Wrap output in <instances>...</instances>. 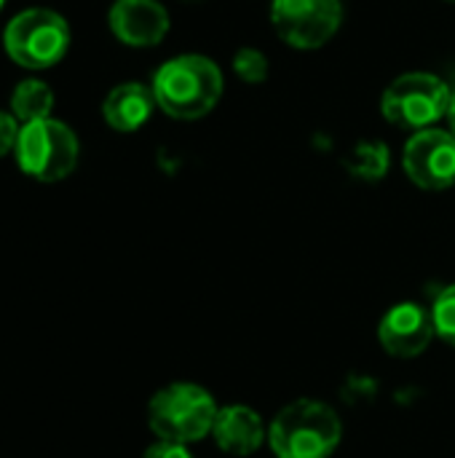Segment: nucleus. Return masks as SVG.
I'll return each mask as SVG.
<instances>
[{"label":"nucleus","mask_w":455,"mask_h":458,"mask_svg":"<svg viewBox=\"0 0 455 458\" xmlns=\"http://www.w3.org/2000/svg\"><path fill=\"white\" fill-rule=\"evenodd\" d=\"M156 105L180 121H196L215 110L223 97L220 67L201 54H182L164 62L153 78Z\"/></svg>","instance_id":"nucleus-1"},{"label":"nucleus","mask_w":455,"mask_h":458,"mask_svg":"<svg viewBox=\"0 0 455 458\" xmlns=\"http://www.w3.org/2000/svg\"><path fill=\"white\" fill-rule=\"evenodd\" d=\"M338 413L316 400H295L276 413L268 443L276 458H330L341 445Z\"/></svg>","instance_id":"nucleus-2"},{"label":"nucleus","mask_w":455,"mask_h":458,"mask_svg":"<svg viewBox=\"0 0 455 458\" xmlns=\"http://www.w3.org/2000/svg\"><path fill=\"white\" fill-rule=\"evenodd\" d=\"M217 405L204 386L169 384L153 394L147 405V424L158 440L190 445L212 435Z\"/></svg>","instance_id":"nucleus-3"},{"label":"nucleus","mask_w":455,"mask_h":458,"mask_svg":"<svg viewBox=\"0 0 455 458\" xmlns=\"http://www.w3.org/2000/svg\"><path fill=\"white\" fill-rule=\"evenodd\" d=\"M453 102L451 86L432 72H405L381 97V113L386 121L402 129H432V123L448 118Z\"/></svg>","instance_id":"nucleus-4"},{"label":"nucleus","mask_w":455,"mask_h":458,"mask_svg":"<svg viewBox=\"0 0 455 458\" xmlns=\"http://www.w3.org/2000/svg\"><path fill=\"white\" fill-rule=\"evenodd\" d=\"M13 150L21 172L40 182L64 180L78 164V137L54 118L21 123Z\"/></svg>","instance_id":"nucleus-5"},{"label":"nucleus","mask_w":455,"mask_h":458,"mask_svg":"<svg viewBox=\"0 0 455 458\" xmlns=\"http://www.w3.org/2000/svg\"><path fill=\"white\" fill-rule=\"evenodd\" d=\"M3 43L13 62L29 70H43L67 54L70 27L59 13L48 8H29L8 21Z\"/></svg>","instance_id":"nucleus-6"},{"label":"nucleus","mask_w":455,"mask_h":458,"mask_svg":"<svg viewBox=\"0 0 455 458\" xmlns=\"http://www.w3.org/2000/svg\"><path fill=\"white\" fill-rule=\"evenodd\" d=\"M341 0H274L271 21L276 35L300 51L322 48L341 27Z\"/></svg>","instance_id":"nucleus-7"},{"label":"nucleus","mask_w":455,"mask_h":458,"mask_svg":"<svg viewBox=\"0 0 455 458\" xmlns=\"http://www.w3.org/2000/svg\"><path fill=\"white\" fill-rule=\"evenodd\" d=\"M402 169L424 191L455 185V137L445 129L416 131L402 150Z\"/></svg>","instance_id":"nucleus-8"},{"label":"nucleus","mask_w":455,"mask_h":458,"mask_svg":"<svg viewBox=\"0 0 455 458\" xmlns=\"http://www.w3.org/2000/svg\"><path fill=\"white\" fill-rule=\"evenodd\" d=\"M437 335L432 311L421 303H397L389 309L378 325L381 346L400 360H413L426 352L432 338Z\"/></svg>","instance_id":"nucleus-9"},{"label":"nucleus","mask_w":455,"mask_h":458,"mask_svg":"<svg viewBox=\"0 0 455 458\" xmlns=\"http://www.w3.org/2000/svg\"><path fill=\"white\" fill-rule=\"evenodd\" d=\"M110 30L126 46H158L169 32V13L158 0H115L110 8Z\"/></svg>","instance_id":"nucleus-10"},{"label":"nucleus","mask_w":455,"mask_h":458,"mask_svg":"<svg viewBox=\"0 0 455 458\" xmlns=\"http://www.w3.org/2000/svg\"><path fill=\"white\" fill-rule=\"evenodd\" d=\"M212 437L217 443L220 451H225L228 456H252L265 435L263 419L247 408V405H225L217 411L215 427H212Z\"/></svg>","instance_id":"nucleus-11"},{"label":"nucleus","mask_w":455,"mask_h":458,"mask_svg":"<svg viewBox=\"0 0 455 458\" xmlns=\"http://www.w3.org/2000/svg\"><path fill=\"white\" fill-rule=\"evenodd\" d=\"M153 107H156L153 89H147L145 83H121L107 94L102 105V115L107 126L115 131H137L139 126L147 123Z\"/></svg>","instance_id":"nucleus-12"},{"label":"nucleus","mask_w":455,"mask_h":458,"mask_svg":"<svg viewBox=\"0 0 455 458\" xmlns=\"http://www.w3.org/2000/svg\"><path fill=\"white\" fill-rule=\"evenodd\" d=\"M54 105V91L43 81H21L11 94V110L21 123L48 118Z\"/></svg>","instance_id":"nucleus-13"},{"label":"nucleus","mask_w":455,"mask_h":458,"mask_svg":"<svg viewBox=\"0 0 455 458\" xmlns=\"http://www.w3.org/2000/svg\"><path fill=\"white\" fill-rule=\"evenodd\" d=\"M346 169L359 180H381L389 169V150L383 142H362L346 158Z\"/></svg>","instance_id":"nucleus-14"},{"label":"nucleus","mask_w":455,"mask_h":458,"mask_svg":"<svg viewBox=\"0 0 455 458\" xmlns=\"http://www.w3.org/2000/svg\"><path fill=\"white\" fill-rule=\"evenodd\" d=\"M432 319H434V330L437 335L455 346V284H448L432 306Z\"/></svg>","instance_id":"nucleus-15"},{"label":"nucleus","mask_w":455,"mask_h":458,"mask_svg":"<svg viewBox=\"0 0 455 458\" xmlns=\"http://www.w3.org/2000/svg\"><path fill=\"white\" fill-rule=\"evenodd\" d=\"M233 70L244 83H263L268 78V59L257 48H239L233 56Z\"/></svg>","instance_id":"nucleus-16"},{"label":"nucleus","mask_w":455,"mask_h":458,"mask_svg":"<svg viewBox=\"0 0 455 458\" xmlns=\"http://www.w3.org/2000/svg\"><path fill=\"white\" fill-rule=\"evenodd\" d=\"M16 137H19V126H16L13 115H8V113L0 110V158L11 148H16Z\"/></svg>","instance_id":"nucleus-17"},{"label":"nucleus","mask_w":455,"mask_h":458,"mask_svg":"<svg viewBox=\"0 0 455 458\" xmlns=\"http://www.w3.org/2000/svg\"><path fill=\"white\" fill-rule=\"evenodd\" d=\"M145 458H193V454L188 451V445L158 440L156 445H150V448L145 451Z\"/></svg>","instance_id":"nucleus-18"},{"label":"nucleus","mask_w":455,"mask_h":458,"mask_svg":"<svg viewBox=\"0 0 455 458\" xmlns=\"http://www.w3.org/2000/svg\"><path fill=\"white\" fill-rule=\"evenodd\" d=\"M448 121H451V131H453V137H455V94H453V102H451V113H448Z\"/></svg>","instance_id":"nucleus-19"},{"label":"nucleus","mask_w":455,"mask_h":458,"mask_svg":"<svg viewBox=\"0 0 455 458\" xmlns=\"http://www.w3.org/2000/svg\"><path fill=\"white\" fill-rule=\"evenodd\" d=\"M3 3H5V0H0V8H3Z\"/></svg>","instance_id":"nucleus-20"},{"label":"nucleus","mask_w":455,"mask_h":458,"mask_svg":"<svg viewBox=\"0 0 455 458\" xmlns=\"http://www.w3.org/2000/svg\"><path fill=\"white\" fill-rule=\"evenodd\" d=\"M453 3H455V0H453Z\"/></svg>","instance_id":"nucleus-21"}]
</instances>
